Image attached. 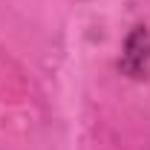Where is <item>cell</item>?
Listing matches in <instances>:
<instances>
[{
	"mask_svg": "<svg viewBox=\"0 0 150 150\" xmlns=\"http://www.w3.org/2000/svg\"><path fill=\"white\" fill-rule=\"evenodd\" d=\"M118 69L133 81H142L150 72V29L147 26H133L118 55Z\"/></svg>",
	"mask_w": 150,
	"mask_h": 150,
	"instance_id": "obj_1",
	"label": "cell"
}]
</instances>
